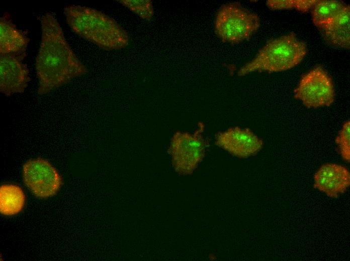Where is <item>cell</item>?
I'll return each instance as SVG.
<instances>
[{"instance_id":"277c9868","label":"cell","mask_w":350,"mask_h":261,"mask_svg":"<svg viewBox=\"0 0 350 261\" xmlns=\"http://www.w3.org/2000/svg\"><path fill=\"white\" fill-rule=\"evenodd\" d=\"M258 16L235 3L223 5L215 22V31L225 43L237 44L250 38L258 29Z\"/></svg>"},{"instance_id":"7a4b0ae2","label":"cell","mask_w":350,"mask_h":261,"mask_svg":"<svg viewBox=\"0 0 350 261\" xmlns=\"http://www.w3.org/2000/svg\"><path fill=\"white\" fill-rule=\"evenodd\" d=\"M71 31L106 51L126 48L130 43L128 32L114 19L96 9L68 5L63 9Z\"/></svg>"},{"instance_id":"ba28073f","label":"cell","mask_w":350,"mask_h":261,"mask_svg":"<svg viewBox=\"0 0 350 261\" xmlns=\"http://www.w3.org/2000/svg\"><path fill=\"white\" fill-rule=\"evenodd\" d=\"M215 144L235 157L247 158L258 153L264 142L249 128L235 126L219 132Z\"/></svg>"},{"instance_id":"9a60e30c","label":"cell","mask_w":350,"mask_h":261,"mask_svg":"<svg viewBox=\"0 0 350 261\" xmlns=\"http://www.w3.org/2000/svg\"><path fill=\"white\" fill-rule=\"evenodd\" d=\"M117 2L141 19L149 21L153 18L154 9L150 0H119Z\"/></svg>"},{"instance_id":"5bb4252c","label":"cell","mask_w":350,"mask_h":261,"mask_svg":"<svg viewBox=\"0 0 350 261\" xmlns=\"http://www.w3.org/2000/svg\"><path fill=\"white\" fill-rule=\"evenodd\" d=\"M345 6L337 1L315 0L310 10L313 23L319 28L334 18Z\"/></svg>"},{"instance_id":"8fae6325","label":"cell","mask_w":350,"mask_h":261,"mask_svg":"<svg viewBox=\"0 0 350 261\" xmlns=\"http://www.w3.org/2000/svg\"><path fill=\"white\" fill-rule=\"evenodd\" d=\"M325 40L335 47L349 49L350 46V8L342 10L329 22L319 27Z\"/></svg>"},{"instance_id":"7c38bea8","label":"cell","mask_w":350,"mask_h":261,"mask_svg":"<svg viewBox=\"0 0 350 261\" xmlns=\"http://www.w3.org/2000/svg\"><path fill=\"white\" fill-rule=\"evenodd\" d=\"M29 39L12 23L9 15L0 19V54H25Z\"/></svg>"},{"instance_id":"6da1fadb","label":"cell","mask_w":350,"mask_h":261,"mask_svg":"<svg viewBox=\"0 0 350 261\" xmlns=\"http://www.w3.org/2000/svg\"><path fill=\"white\" fill-rule=\"evenodd\" d=\"M41 40L36 58L37 93L47 94L86 74L88 69L67 43L55 15L48 12L40 18Z\"/></svg>"},{"instance_id":"8992f818","label":"cell","mask_w":350,"mask_h":261,"mask_svg":"<svg viewBox=\"0 0 350 261\" xmlns=\"http://www.w3.org/2000/svg\"><path fill=\"white\" fill-rule=\"evenodd\" d=\"M294 96L308 108L329 106L335 97L332 79L322 68L315 67L303 75Z\"/></svg>"},{"instance_id":"3957f363","label":"cell","mask_w":350,"mask_h":261,"mask_svg":"<svg viewBox=\"0 0 350 261\" xmlns=\"http://www.w3.org/2000/svg\"><path fill=\"white\" fill-rule=\"evenodd\" d=\"M307 47L293 33L268 42L250 61L238 71L239 76L255 71L280 72L290 69L303 59Z\"/></svg>"},{"instance_id":"52a82bcc","label":"cell","mask_w":350,"mask_h":261,"mask_svg":"<svg viewBox=\"0 0 350 261\" xmlns=\"http://www.w3.org/2000/svg\"><path fill=\"white\" fill-rule=\"evenodd\" d=\"M22 173L25 185L40 198L55 195L62 184L57 170L48 161L42 158L27 161L23 166Z\"/></svg>"},{"instance_id":"2e32d148","label":"cell","mask_w":350,"mask_h":261,"mask_svg":"<svg viewBox=\"0 0 350 261\" xmlns=\"http://www.w3.org/2000/svg\"><path fill=\"white\" fill-rule=\"evenodd\" d=\"M315 0H269L267 6L272 10L294 9L300 12H306L310 10Z\"/></svg>"},{"instance_id":"30bf717a","label":"cell","mask_w":350,"mask_h":261,"mask_svg":"<svg viewBox=\"0 0 350 261\" xmlns=\"http://www.w3.org/2000/svg\"><path fill=\"white\" fill-rule=\"evenodd\" d=\"M349 185L348 169L334 163L322 165L314 176V187L331 198H337L343 193Z\"/></svg>"},{"instance_id":"5b68a950","label":"cell","mask_w":350,"mask_h":261,"mask_svg":"<svg viewBox=\"0 0 350 261\" xmlns=\"http://www.w3.org/2000/svg\"><path fill=\"white\" fill-rule=\"evenodd\" d=\"M206 147L207 142L199 130L194 134L176 132L168 148L175 171L182 175L192 174L205 157Z\"/></svg>"},{"instance_id":"e0dca14e","label":"cell","mask_w":350,"mask_h":261,"mask_svg":"<svg viewBox=\"0 0 350 261\" xmlns=\"http://www.w3.org/2000/svg\"><path fill=\"white\" fill-rule=\"evenodd\" d=\"M340 153L347 162L350 160V121H345L336 139Z\"/></svg>"},{"instance_id":"9c48e42d","label":"cell","mask_w":350,"mask_h":261,"mask_svg":"<svg viewBox=\"0 0 350 261\" xmlns=\"http://www.w3.org/2000/svg\"><path fill=\"white\" fill-rule=\"evenodd\" d=\"M23 54L0 55V91L7 96L23 92L31 80Z\"/></svg>"},{"instance_id":"4fadbf2b","label":"cell","mask_w":350,"mask_h":261,"mask_svg":"<svg viewBox=\"0 0 350 261\" xmlns=\"http://www.w3.org/2000/svg\"><path fill=\"white\" fill-rule=\"evenodd\" d=\"M26 197L19 186L5 184L0 187V211L6 216L17 214L22 211L25 204Z\"/></svg>"}]
</instances>
